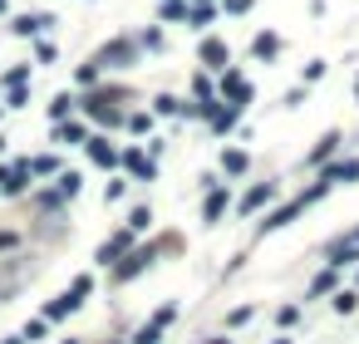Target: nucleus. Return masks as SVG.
<instances>
[{
  "instance_id": "obj_6",
  "label": "nucleus",
  "mask_w": 359,
  "mask_h": 344,
  "mask_svg": "<svg viewBox=\"0 0 359 344\" xmlns=\"http://www.w3.org/2000/svg\"><path fill=\"white\" fill-rule=\"evenodd\" d=\"M202 60H212V64H222V60H227V49H222V40H207V44H202Z\"/></svg>"
},
{
  "instance_id": "obj_7",
  "label": "nucleus",
  "mask_w": 359,
  "mask_h": 344,
  "mask_svg": "<svg viewBox=\"0 0 359 344\" xmlns=\"http://www.w3.org/2000/svg\"><path fill=\"white\" fill-rule=\"evenodd\" d=\"M40 25H44V20H35V15H20V20H15V35H35Z\"/></svg>"
},
{
  "instance_id": "obj_2",
  "label": "nucleus",
  "mask_w": 359,
  "mask_h": 344,
  "mask_svg": "<svg viewBox=\"0 0 359 344\" xmlns=\"http://www.w3.org/2000/svg\"><path fill=\"white\" fill-rule=\"evenodd\" d=\"M25 172H30L25 162L20 167H6V172H0V187H6V192H25Z\"/></svg>"
},
{
  "instance_id": "obj_8",
  "label": "nucleus",
  "mask_w": 359,
  "mask_h": 344,
  "mask_svg": "<svg viewBox=\"0 0 359 344\" xmlns=\"http://www.w3.org/2000/svg\"><path fill=\"white\" fill-rule=\"evenodd\" d=\"M94 157H98V162H114V148H109L104 138H94Z\"/></svg>"
},
{
  "instance_id": "obj_1",
  "label": "nucleus",
  "mask_w": 359,
  "mask_h": 344,
  "mask_svg": "<svg viewBox=\"0 0 359 344\" xmlns=\"http://www.w3.org/2000/svg\"><path fill=\"white\" fill-rule=\"evenodd\" d=\"M168 325H173V305L152 315V325H148V329H138V339H133V344H158V334H163Z\"/></svg>"
},
{
  "instance_id": "obj_3",
  "label": "nucleus",
  "mask_w": 359,
  "mask_h": 344,
  "mask_svg": "<svg viewBox=\"0 0 359 344\" xmlns=\"http://www.w3.org/2000/svg\"><path fill=\"white\" fill-rule=\"evenodd\" d=\"M271 192H276V187H256V192H246V197H241V212H256L261 202H271Z\"/></svg>"
},
{
  "instance_id": "obj_10",
  "label": "nucleus",
  "mask_w": 359,
  "mask_h": 344,
  "mask_svg": "<svg viewBox=\"0 0 359 344\" xmlns=\"http://www.w3.org/2000/svg\"><path fill=\"white\" fill-rule=\"evenodd\" d=\"M256 54H276V35H261V40H256Z\"/></svg>"
},
{
  "instance_id": "obj_12",
  "label": "nucleus",
  "mask_w": 359,
  "mask_h": 344,
  "mask_svg": "<svg viewBox=\"0 0 359 344\" xmlns=\"http://www.w3.org/2000/svg\"><path fill=\"white\" fill-rule=\"evenodd\" d=\"M0 10H6V0H0Z\"/></svg>"
},
{
  "instance_id": "obj_4",
  "label": "nucleus",
  "mask_w": 359,
  "mask_h": 344,
  "mask_svg": "<svg viewBox=\"0 0 359 344\" xmlns=\"http://www.w3.org/2000/svg\"><path fill=\"white\" fill-rule=\"evenodd\" d=\"M222 207H227V192L217 187V192L207 197V207H202V212H207V221H217V216H222Z\"/></svg>"
},
{
  "instance_id": "obj_5",
  "label": "nucleus",
  "mask_w": 359,
  "mask_h": 344,
  "mask_svg": "<svg viewBox=\"0 0 359 344\" xmlns=\"http://www.w3.org/2000/svg\"><path fill=\"white\" fill-rule=\"evenodd\" d=\"M119 251H128V232H123V237H114V241H109L104 251H98V261H114Z\"/></svg>"
},
{
  "instance_id": "obj_11",
  "label": "nucleus",
  "mask_w": 359,
  "mask_h": 344,
  "mask_svg": "<svg viewBox=\"0 0 359 344\" xmlns=\"http://www.w3.org/2000/svg\"><path fill=\"white\" fill-rule=\"evenodd\" d=\"M6 344H20V339H6Z\"/></svg>"
},
{
  "instance_id": "obj_9",
  "label": "nucleus",
  "mask_w": 359,
  "mask_h": 344,
  "mask_svg": "<svg viewBox=\"0 0 359 344\" xmlns=\"http://www.w3.org/2000/svg\"><path fill=\"white\" fill-rule=\"evenodd\" d=\"M241 167H246V153L231 148V153H227V172H241Z\"/></svg>"
}]
</instances>
